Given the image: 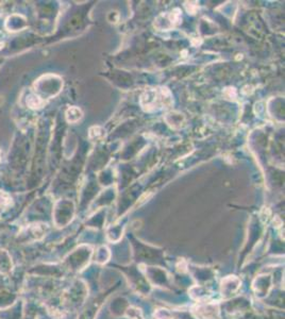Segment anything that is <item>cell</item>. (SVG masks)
<instances>
[{
  "instance_id": "1",
  "label": "cell",
  "mask_w": 285,
  "mask_h": 319,
  "mask_svg": "<svg viewBox=\"0 0 285 319\" xmlns=\"http://www.w3.org/2000/svg\"><path fill=\"white\" fill-rule=\"evenodd\" d=\"M172 102V94L165 87H156V89L148 90L145 92L141 99L143 109L147 112L168 108Z\"/></svg>"
},
{
  "instance_id": "2",
  "label": "cell",
  "mask_w": 285,
  "mask_h": 319,
  "mask_svg": "<svg viewBox=\"0 0 285 319\" xmlns=\"http://www.w3.org/2000/svg\"><path fill=\"white\" fill-rule=\"evenodd\" d=\"M11 202V198L3 192H0V205H5Z\"/></svg>"
},
{
  "instance_id": "3",
  "label": "cell",
  "mask_w": 285,
  "mask_h": 319,
  "mask_svg": "<svg viewBox=\"0 0 285 319\" xmlns=\"http://www.w3.org/2000/svg\"><path fill=\"white\" fill-rule=\"evenodd\" d=\"M1 158H2V152H1V150H0V161H1Z\"/></svg>"
}]
</instances>
